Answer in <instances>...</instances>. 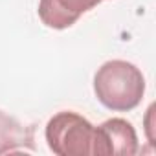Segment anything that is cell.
Segmentation results:
<instances>
[{
    "instance_id": "obj_1",
    "label": "cell",
    "mask_w": 156,
    "mask_h": 156,
    "mask_svg": "<svg viewBox=\"0 0 156 156\" xmlns=\"http://www.w3.org/2000/svg\"><path fill=\"white\" fill-rule=\"evenodd\" d=\"M94 92L101 105L116 112L136 108L145 94V79L132 62L114 59L107 61L94 75Z\"/></svg>"
},
{
    "instance_id": "obj_2",
    "label": "cell",
    "mask_w": 156,
    "mask_h": 156,
    "mask_svg": "<svg viewBox=\"0 0 156 156\" xmlns=\"http://www.w3.org/2000/svg\"><path fill=\"white\" fill-rule=\"evenodd\" d=\"M48 147L59 156H105L99 129L77 112H59L46 125Z\"/></svg>"
},
{
    "instance_id": "obj_3",
    "label": "cell",
    "mask_w": 156,
    "mask_h": 156,
    "mask_svg": "<svg viewBox=\"0 0 156 156\" xmlns=\"http://www.w3.org/2000/svg\"><path fill=\"white\" fill-rule=\"evenodd\" d=\"M103 0H41L39 17L42 24L53 30H66L77 22L83 13L96 8Z\"/></svg>"
},
{
    "instance_id": "obj_4",
    "label": "cell",
    "mask_w": 156,
    "mask_h": 156,
    "mask_svg": "<svg viewBox=\"0 0 156 156\" xmlns=\"http://www.w3.org/2000/svg\"><path fill=\"white\" fill-rule=\"evenodd\" d=\"M99 134L105 147V156H134L138 152V136L134 127L123 118H112L101 123Z\"/></svg>"
}]
</instances>
